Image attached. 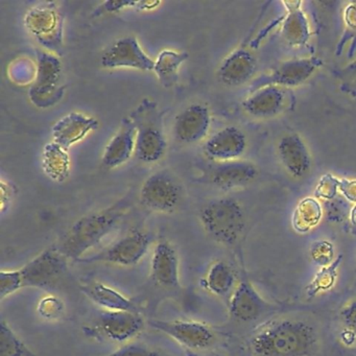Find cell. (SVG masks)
<instances>
[{"mask_svg": "<svg viewBox=\"0 0 356 356\" xmlns=\"http://www.w3.org/2000/svg\"><path fill=\"white\" fill-rule=\"evenodd\" d=\"M318 349V330L303 318L268 321L250 339L253 356H314Z\"/></svg>", "mask_w": 356, "mask_h": 356, "instance_id": "6da1fadb", "label": "cell"}, {"mask_svg": "<svg viewBox=\"0 0 356 356\" xmlns=\"http://www.w3.org/2000/svg\"><path fill=\"white\" fill-rule=\"evenodd\" d=\"M129 208L130 202L126 197L101 211L79 218L66 231L56 248L66 259L78 261L118 226Z\"/></svg>", "mask_w": 356, "mask_h": 356, "instance_id": "7a4b0ae2", "label": "cell"}, {"mask_svg": "<svg viewBox=\"0 0 356 356\" xmlns=\"http://www.w3.org/2000/svg\"><path fill=\"white\" fill-rule=\"evenodd\" d=\"M200 220L205 232L220 245H236L245 229L243 208L232 197H220L208 202L201 211Z\"/></svg>", "mask_w": 356, "mask_h": 356, "instance_id": "3957f363", "label": "cell"}, {"mask_svg": "<svg viewBox=\"0 0 356 356\" xmlns=\"http://www.w3.org/2000/svg\"><path fill=\"white\" fill-rule=\"evenodd\" d=\"M130 118L136 127L137 158L143 163L160 161L165 154L168 141L164 134L163 115L158 104L152 99H143Z\"/></svg>", "mask_w": 356, "mask_h": 356, "instance_id": "277c9868", "label": "cell"}, {"mask_svg": "<svg viewBox=\"0 0 356 356\" xmlns=\"http://www.w3.org/2000/svg\"><path fill=\"white\" fill-rule=\"evenodd\" d=\"M31 36L49 53H64L65 14L57 1H42L31 8L24 19Z\"/></svg>", "mask_w": 356, "mask_h": 356, "instance_id": "5b68a950", "label": "cell"}, {"mask_svg": "<svg viewBox=\"0 0 356 356\" xmlns=\"http://www.w3.org/2000/svg\"><path fill=\"white\" fill-rule=\"evenodd\" d=\"M36 59V76L29 97L35 107L49 109L59 103L65 93L63 65L59 56L47 51L37 49Z\"/></svg>", "mask_w": 356, "mask_h": 356, "instance_id": "8992f818", "label": "cell"}, {"mask_svg": "<svg viewBox=\"0 0 356 356\" xmlns=\"http://www.w3.org/2000/svg\"><path fill=\"white\" fill-rule=\"evenodd\" d=\"M152 243V235L141 230H133L114 241L99 253L81 258V264H115L120 266H137L143 259Z\"/></svg>", "mask_w": 356, "mask_h": 356, "instance_id": "52a82bcc", "label": "cell"}, {"mask_svg": "<svg viewBox=\"0 0 356 356\" xmlns=\"http://www.w3.org/2000/svg\"><path fill=\"white\" fill-rule=\"evenodd\" d=\"M145 320L139 312H101L91 326L85 327L89 337L115 343H129L143 332Z\"/></svg>", "mask_w": 356, "mask_h": 356, "instance_id": "ba28073f", "label": "cell"}, {"mask_svg": "<svg viewBox=\"0 0 356 356\" xmlns=\"http://www.w3.org/2000/svg\"><path fill=\"white\" fill-rule=\"evenodd\" d=\"M19 270L24 289H51L61 280L67 270V264L66 258L56 245H51L30 260Z\"/></svg>", "mask_w": 356, "mask_h": 356, "instance_id": "9c48e42d", "label": "cell"}, {"mask_svg": "<svg viewBox=\"0 0 356 356\" xmlns=\"http://www.w3.org/2000/svg\"><path fill=\"white\" fill-rule=\"evenodd\" d=\"M182 189L176 179L166 172H158L143 182L140 201L152 211L172 213L181 203Z\"/></svg>", "mask_w": 356, "mask_h": 356, "instance_id": "30bf717a", "label": "cell"}, {"mask_svg": "<svg viewBox=\"0 0 356 356\" xmlns=\"http://www.w3.org/2000/svg\"><path fill=\"white\" fill-rule=\"evenodd\" d=\"M149 324L191 351L207 350L216 339L214 331L197 321L151 320Z\"/></svg>", "mask_w": 356, "mask_h": 356, "instance_id": "8fae6325", "label": "cell"}, {"mask_svg": "<svg viewBox=\"0 0 356 356\" xmlns=\"http://www.w3.org/2000/svg\"><path fill=\"white\" fill-rule=\"evenodd\" d=\"M101 64L107 70L132 68L140 72H152L155 60L152 59L135 37L118 39L112 43L102 56Z\"/></svg>", "mask_w": 356, "mask_h": 356, "instance_id": "7c38bea8", "label": "cell"}, {"mask_svg": "<svg viewBox=\"0 0 356 356\" xmlns=\"http://www.w3.org/2000/svg\"><path fill=\"white\" fill-rule=\"evenodd\" d=\"M211 126L209 109L202 104H191L176 116L174 133L180 143H199L207 136Z\"/></svg>", "mask_w": 356, "mask_h": 356, "instance_id": "4fadbf2b", "label": "cell"}, {"mask_svg": "<svg viewBox=\"0 0 356 356\" xmlns=\"http://www.w3.org/2000/svg\"><path fill=\"white\" fill-rule=\"evenodd\" d=\"M247 149V138L243 131L229 126L210 136L204 145V153L214 161L239 160Z\"/></svg>", "mask_w": 356, "mask_h": 356, "instance_id": "5bb4252c", "label": "cell"}, {"mask_svg": "<svg viewBox=\"0 0 356 356\" xmlns=\"http://www.w3.org/2000/svg\"><path fill=\"white\" fill-rule=\"evenodd\" d=\"M151 277L156 284L178 289L180 284V260L174 245L161 241L154 248L151 259Z\"/></svg>", "mask_w": 356, "mask_h": 356, "instance_id": "9a60e30c", "label": "cell"}, {"mask_svg": "<svg viewBox=\"0 0 356 356\" xmlns=\"http://www.w3.org/2000/svg\"><path fill=\"white\" fill-rule=\"evenodd\" d=\"M99 128V122L97 118L79 112H72L54 124L51 136L54 143L68 151Z\"/></svg>", "mask_w": 356, "mask_h": 356, "instance_id": "2e32d148", "label": "cell"}, {"mask_svg": "<svg viewBox=\"0 0 356 356\" xmlns=\"http://www.w3.org/2000/svg\"><path fill=\"white\" fill-rule=\"evenodd\" d=\"M266 305L262 296L249 280L237 283L229 300V312L233 318L241 323L258 320L266 312Z\"/></svg>", "mask_w": 356, "mask_h": 356, "instance_id": "e0dca14e", "label": "cell"}, {"mask_svg": "<svg viewBox=\"0 0 356 356\" xmlns=\"http://www.w3.org/2000/svg\"><path fill=\"white\" fill-rule=\"evenodd\" d=\"M136 137L134 122L130 118H124L118 132L104 149V165L116 168L127 163L136 151Z\"/></svg>", "mask_w": 356, "mask_h": 356, "instance_id": "ac0fdd59", "label": "cell"}, {"mask_svg": "<svg viewBox=\"0 0 356 356\" xmlns=\"http://www.w3.org/2000/svg\"><path fill=\"white\" fill-rule=\"evenodd\" d=\"M279 157L286 172L293 178H303L312 168V157L305 143L297 134H287L278 145Z\"/></svg>", "mask_w": 356, "mask_h": 356, "instance_id": "d6986e66", "label": "cell"}, {"mask_svg": "<svg viewBox=\"0 0 356 356\" xmlns=\"http://www.w3.org/2000/svg\"><path fill=\"white\" fill-rule=\"evenodd\" d=\"M256 61L247 49H236L222 61L218 68V78L229 86H239L251 80L255 74Z\"/></svg>", "mask_w": 356, "mask_h": 356, "instance_id": "ffe728a7", "label": "cell"}, {"mask_svg": "<svg viewBox=\"0 0 356 356\" xmlns=\"http://www.w3.org/2000/svg\"><path fill=\"white\" fill-rule=\"evenodd\" d=\"M320 66V61L309 58V59L291 60L285 62L276 68L268 79H264V86L268 84L273 86L295 87L303 84L306 80L310 78L316 72Z\"/></svg>", "mask_w": 356, "mask_h": 356, "instance_id": "44dd1931", "label": "cell"}, {"mask_svg": "<svg viewBox=\"0 0 356 356\" xmlns=\"http://www.w3.org/2000/svg\"><path fill=\"white\" fill-rule=\"evenodd\" d=\"M257 176V170L249 162L235 160L222 162L214 168L211 182L222 191L238 188L251 183Z\"/></svg>", "mask_w": 356, "mask_h": 356, "instance_id": "7402d4cb", "label": "cell"}, {"mask_svg": "<svg viewBox=\"0 0 356 356\" xmlns=\"http://www.w3.org/2000/svg\"><path fill=\"white\" fill-rule=\"evenodd\" d=\"M285 97L277 86L260 87L243 102V107L247 113L255 118H273L282 111Z\"/></svg>", "mask_w": 356, "mask_h": 356, "instance_id": "603a6c76", "label": "cell"}, {"mask_svg": "<svg viewBox=\"0 0 356 356\" xmlns=\"http://www.w3.org/2000/svg\"><path fill=\"white\" fill-rule=\"evenodd\" d=\"M90 301L107 312H138L132 300L102 282H93L81 287Z\"/></svg>", "mask_w": 356, "mask_h": 356, "instance_id": "cb8c5ba5", "label": "cell"}, {"mask_svg": "<svg viewBox=\"0 0 356 356\" xmlns=\"http://www.w3.org/2000/svg\"><path fill=\"white\" fill-rule=\"evenodd\" d=\"M41 168L45 176L54 182H65L72 170V160L67 149L54 141L47 143L41 154Z\"/></svg>", "mask_w": 356, "mask_h": 356, "instance_id": "d4e9b609", "label": "cell"}, {"mask_svg": "<svg viewBox=\"0 0 356 356\" xmlns=\"http://www.w3.org/2000/svg\"><path fill=\"white\" fill-rule=\"evenodd\" d=\"M202 283L212 295L225 297L232 293L236 287V275L230 264L224 260H216L208 268Z\"/></svg>", "mask_w": 356, "mask_h": 356, "instance_id": "484cf974", "label": "cell"}, {"mask_svg": "<svg viewBox=\"0 0 356 356\" xmlns=\"http://www.w3.org/2000/svg\"><path fill=\"white\" fill-rule=\"evenodd\" d=\"M189 55L186 51L163 49L160 51L155 60L153 72L164 88H170L176 85L178 81L179 70L181 65L188 60Z\"/></svg>", "mask_w": 356, "mask_h": 356, "instance_id": "4316f807", "label": "cell"}, {"mask_svg": "<svg viewBox=\"0 0 356 356\" xmlns=\"http://www.w3.org/2000/svg\"><path fill=\"white\" fill-rule=\"evenodd\" d=\"M0 356H39L33 352L5 321L0 322Z\"/></svg>", "mask_w": 356, "mask_h": 356, "instance_id": "83f0119b", "label": "cell"}, {"mask_svg": "<svg viewBox=\"0 0 356 356\" xmlns=\"http://www.w3.org/2000/svg\"><path fill=\"white\" fill-rule=\"evenodd\" d=\"M341 257L335 259L332 264L327 266H323L318 273L314 275L312 282L308 285L306 291L309 297H316L325 291H330L334 286L339 275V268L341 266Z\"/></svg>", "mask_w": 356, "mask_h": 356, "instance_id": "f1b7e54d", "label": "cell"}, {"mask_svg": "<svg viewBox=\"0 0 356 356\" xmlns=\"http://www.w3.org/2000/svg\"><path fill=\"white\" fill-rule=\"evenodd\" d=\"M283 36L291 44L299 45L305 43L309 36L308 24L304 14L299 9L291 12L283 26Z\"/></svg>", "mask_w": 356, "mask_h": 356, "instance_id": "f546056e", "label": "cell"}, {"mask_svg": "<svg viewBox=\"0 0 356 356\" xmlns=\"http://www.w3.org/2000/svg\"><path fill=\"white\" fill-rule=\"evenodd\" d=\"M322 212L320 206L314 200H305L298 208L295 214V228L301 232H306L318 225Z\"/></svg>", "mask_w": 356, "mask_h": 356, "instance_id": "4dcf8cb0", "label": "cell"}, {"mask_svg": "<svg viewBox=\"0 0 356 356\" xmlns=\"http://www.w3.org/2000/svg\"><path fill=\"white\" fill-rule=\"evenodd\" d=\"M37 312L41 318L47 321H57L63 316L65 306L63 301L56 296H47L39 301Z\"/></svg>", "mask_w": 356, "mask_h": 356, "instance_id": "1f68e13d", "label": "cell"}, {"mask_svg": "<svg viewBox=\"0 0 356 356\" xmlns=\"http://www.w3.org/2000/svg\"><path fill=\"white\" fill-rule=\"evenodd\" d=\"M24 289L20 270H1L0 272V297L1 300Z\"/></svg>", "mask_w": 356, "mask_h": 356, "instance_id": "d6a6232c", "label": "cell"}, {"mask_svg": "<svg viewBox=\"0 0 356 356\" xmlns=\"http://www.w3.org/2000/svg\"><path fill=\"white\" fill-rule=\"evenodd\" d=\"M310 258L314 264L323 266H329L334 261V247L327 241H320L314 243L310 248Z\"/></svg>", "mask_w": 356, "mask_h": 356, "instance_id": "836d02e7", "label": "cell"}, {"mask_svg": "<svg viewBox=\"0 0 356 356\" xmlns=\"http://www.w3.org/2000/svg\"><path fill=\"white\" fill-rule=\"evenodd\" d=\"M105 356H172L161 350L137 343H129Z\"/></svg>", "mask_w": 356, "mask_h": 356, "instance_id": "e575fe53", "label": "cell"}, {"mask_svg": "<svg viewBox=\"0 0 356 356\" xmlns=\"http://www.w3.org/2000/svg\"><path fill=\"white\" fill-rule=\"evenodd\" d=\"M339 320L345 331L356 337V299L346 303L339 312Z\"/></svg>", "mask_w": 356, "mask_h": 356, "instance_id": "d590c367", "label": "cell"}, {"mask_svg": "<svg viewBox=\"0 0 356 356\" xmlns=\"http://www.w3.org/2000/svg\"><path fill=\"white\" fill-rule=\"evenodd\" d=\"M139 1H120V0H113V1H106L99 10H97V14L114 13V12L122 11L124 9H131V8L137 7Z\"/></svg>", "mask_w": 356, "mask_h": 356, "instance_id": "8d00e7d4", "label": "cell"}, {"mask_svg": "<svg viewBox=\"0 0 356 356\" xmlns=\"http://www.w3.org/2000/svg\"><path fill=\"white\" fill-rule=\"evenodd\" d=\"M14 193H15V187L8 180L1 178L0 181V208H1V213H5L6 210L9 207L13 199Z\"/></svg>", "mask_w": 356, "mask_h": 356, "instance_id": "74e56055", "label": "cell"}, {"mask_svg": "<svg viewBox=\"0 0 356 356\" xmlns=\"http://www.w3.org/2000/svg\"><path fill=\"white\" fill-rule=\"evenodd\" d=\"M345 76L346 78L349 79L352 85L356 86V62L351 66V67L348 68L347 74H346Z\"/></svg>", "mask_w": 356, "mask_h": 356, "instance_id": "f35d334b", "label": "cell"}]
</instances>
